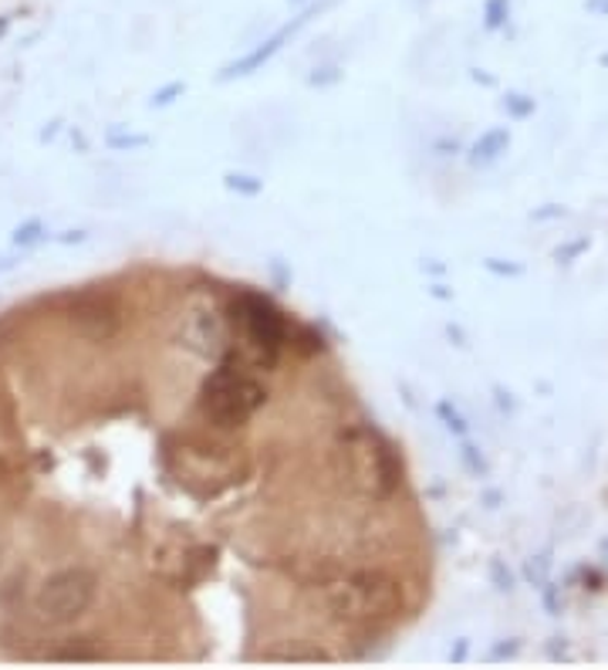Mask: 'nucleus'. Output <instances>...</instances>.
Segmentation results:
<instances>
[{"label":"nucleus","mask_w":608,"mask_h":670,"mask_svg":"<svg viewBox=\"0 0 608 670\" xmlns=\"http://www.w3.org/2000/svg\"><path fill=\"white\" fill-rule=\"evenodd\" d=\"M233 311V322L241 326V339H244V355L257 366V370H270L277 366L280 352L291 342V326L285 319V311H280L270 298L264 295H254V292H244L237 295V301L230 305Z\"/></svg>","instance_id":"nucleus-2"},{"label":"nucleus","mask_w":608,"mask_h":670,"mask_svg":"<svg viewBox=\"0 0 608 670\" xmlns=\"http://www.w3.org/2000/svg\"><path fill=\"white\" fill-rule=\"evenodd\" d=\"M324 586V600H329L332 613L339 616H393L399 609V590L393 579L379 575V572H358V575H345V579H329Z\"/></svg>","instance_id":"nucleus-5"},{"label":"nucleus","mask_w":608,"mask_h":670,"mask_svg":"<svg viewBox=\"0 0 608 670\" xmlns=\"http://www.w3.org/2000/svg\"><path fill=\"white\" fill-rule=\"evenodd\" d=\"M254 363L241 349H230L223 363L207 376L200 389V414L210 427L217 430H233L244 427L267 399L264 383L254 376Z\"/></svg>","instance_id":"nucleus-1"},{"label":"nucleus","mask_w":608,"mask_h":670,"mask_svg":"<svg viewBox=\"0 0 608 670\" xmlns=\"http://www.w3.org/2000/svg\"><path fill=\"white\" fill-rule=\"evenodd\" d=\"M305 21H308V18H298V21H295L291 28H285V31H277L274 37H267V41L261 44L257 52H251V55H247L244 62H237V65H233V68H230V75H251L254 68H261L264 62H270V58H274V55H277L280 48H285V41H288V37H291V34H295V31H298V28H301Z\"/></svg>","instance_id":"nucleus-7"},{"label":"nucleus","mask_w":608,"mask_h":670,"mask_svg":"<svg viewBox=\"0 0 608 670\" xmlns=\"http://www.w3.org/2000/svg\"><path fill=\"white\" fill-rule=\"evenodd\" d=\"M179 471L186 474L190 484H200L207 491L226 487L241 474H247V458L223 440H207V437H186L179 443V451H173Z\"/></svg>","instance_id":"nucleus-4"},{"label":"nucleus","mask_w":608,"mask_h":670,"mask_svg":"<svg viewBox=\"0 0 608 670\" xmlns=\"http://www.w3.org/2000/svg\"><path fill=\"white\" fill-rule=\"evenodd\" d=\"M99 596V572L88 565H68L52 572L34 596V613L48 627H68L85 616Z\"/></svg>","instance_id":"nucleus-3"},{"label":"nucleus","mask_w":608,"mask_h":670,"mask_svg":"<svg viewBox=\"0 0 608 670\" xmlns=\"http://www.w3.org/2000/svg\"><path fill=\"white\" fill-rule=\"evenodd\" d=\"M68 322L88 339H109L119 329V308H115V301L109 295L85 292V295H78L71 301Z\"/></svg>","instance_id":"nucleus-6"},{"label":"nucleus","mask_w":608,"mask_h":670,"mask_svg":"<svg viewBox=\"0 0 608 670\" xmlns=\"http://www.w3.org/2000/svg\"><path fill=\"white\" fill-rule=\"evenodd\" d=\"M48 660H102V647H96V640L88 637H75V640H62L58 647L44 650Z\"/></svg>","instance_id":"nucleus-8"}]
</instances>
